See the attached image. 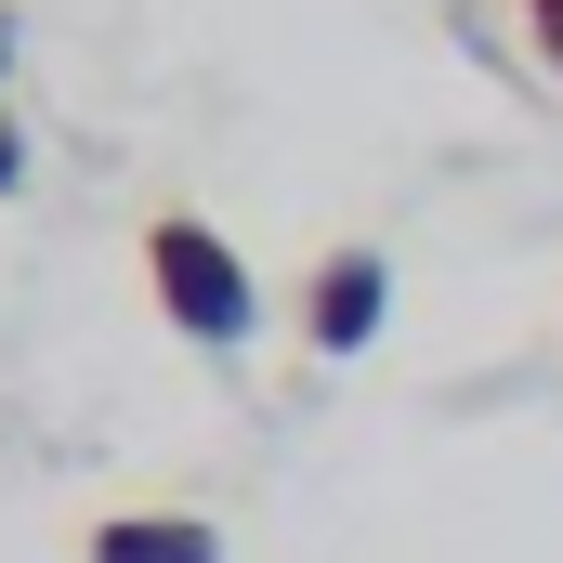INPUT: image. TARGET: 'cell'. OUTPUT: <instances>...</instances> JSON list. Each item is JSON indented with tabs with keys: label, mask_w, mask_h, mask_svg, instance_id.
Wrapping results in <instances>:
<instances>
[{
	"label": "cell",
	"mask_w": 563,
	"mask_h": 563,
	"mask_svg": "<svg viewBox=\"0 0 563 563\" xmlns=\"http://www.w3.org/2000/svg\"><path fill=\"white\" fill-rule=\"evenodd\" d=\"M144 288H157V314H170L197 354H236V341L263 328L250 250H236L223 223H197V210H157V223H144Z\"/></svg>",
	"instance_id": "6da1fadb"
},
{
	"label": "cell",
	"mask_w": 563,
	"mask_h": 563,
	"mask_svg": "<svg viewBox=\"0 0 563 563\" xmlns=\"http://www.w3.org/2000/svg\"><path fill=\"white\" fill-rule=\"evenodd\" d=\"M79 551H92V563H236L223 525H197V511H106Z\"/></svg>",
	"instance_id": "3957f363"
},
{
	"label": "cell",
	"mask_w": 563,
	"mask_h": 563,
	"mask_svg": "<svg viewBox=\"0 0 563 563\" xmlns=\"http://www.w3.org/2000/svg\"><path fill=\"white\" fill-rule=\"evenodd\" d=\"M13 184H26V119L0 106V197H13Z\"/></svg>",
	"instance_id": "5b68a950"
},
{
	"label": "cell",
	"mask_w": 563,
	"mask_h": 563,
	"mask_svg": "<svg viewBox=\"0 0 563 563\" xmlns=\"http://www.w3.org/2000/svg\"><path fill=\"white\" fill-rule=\"evenodd\" d=\"M0 79H13V13H0ZM0 106H13V92H0Z\"/></svg>",
	"instance_id": "8992f818"
},
{
	"label": "cell",
	"mask_w": 563,
	"mask_h": 563,
	"mask_svg": "<svg viewBox=\"0 0 563 563\" xmlns=\"http://www.w3.org/2000/svg\"><path fill=\"white\" fill-rule=\"evenodd\" d=\"M380 314H394V263L380 250H314V276H301V341L314 354H367Z\"/></svg>",
	"instance_id": "7a4b0ae2"
},
{
	"label": "cell",
	"mask_w": 563,
	"mask_h": 563,
	"mask_svg": "<svg viewBox=\"0 0 563 563\" xmlns=\"http://www.w3.org/2000/svg\"><path fill=\"white\" fill-rule=\"evenodd\" d=\"M511 26H525V53L563 79V0H511Z\"/></svg>",
	"instance_id": "277c9868"
}]
</instances>
